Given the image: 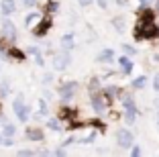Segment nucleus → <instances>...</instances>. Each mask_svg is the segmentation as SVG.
Wrapping results in <instances>:
<instances>
[{
	"label": "nucleus",
	"instance_id": "nucleus-38",
	"mask_svg": "<svg viewBox=\"0 0 159 157\" xmlns=\"http://www.w3.org/2000/svg\"><path fill=\"white\" fill-rule=\"evenodd\" d=\"M125 2H126V0H116V4H125Z\"/></svg>",
	"mask_w": 159,
	"mask_h": 157
},
{
	"label": "nucleus",
	"instance_id": "nucleus-3",
	"mask_svg": "<svg viewBox=\"0 0 159 157\" xmlns=\"http://www.w3.org/2000/svg\"><path fill=\"white\" fill-rule=\"evenodd\" d=\"M122 102H125V120L129 122V125H133L135 118H137V114H139L137 104H135V100H133V96H122Z\"/></svg>",
	"mask_w": 159,
	"mask_h": 157
},
{
	"label": "nucleus",
	"instance_id": "nucleus-29",
	"mask_svg": "<svg viewBox=\"0 0 159 157\" xmlns=\"http://www.w3.org/2000/svg\"><path fill=\"white\" fill-rule=\"evenodd\" d=\"M23 4L29 8V6H35V4H37V0H23Z\"/></svg>",
	"mask_w": 159,
	"mask_h": 157
},
{
	"label": "nucleus",
	"instance_id": "nucleus-4",
	"mask_svg": "<svg viewBox=\"0 0 159 157\" xmlns=\"http://www.w3.org/2000/svg\"><path fill=\"white\" fill-rule=\"evenodd\" d=\"M78 90H80V84H78V82H74V80H70V82H63V84H61V88H59L61 100H63V102L71 100V98L75 96V92H78Z\"/></svg>",
	"mask_w": 159,
	"mask_h": 157
},
{
	"label": "nucleus",
	"instance_id": "nucleus-15",
	"mask_svg": "<svg viewBox=\"0 0 159 157\" xmlns=\"http://www.w3.org/2000/svg\"><path fill=\"white\" fill-rule=\"evenodd\" d=\"M25 135H27V139H31V141H43V137H45L41 129H27Z\"/></svg>",
	"mask_w": 159,
	"mask_h": 157
},
{
	"label": "nucleus",
	"instance_id": "nucleus-11",
	"mask_svg": "<svg viewBox=\"0 0 159 157\" xmlns=\"http://www.w3.org/2000/svg\"><path fill=\"white\" fill-rule=\"evenodd\" d=\"M14 10H16V2L14 0H0V12L4 14V16L14 14Z\"/></svg>",
	"mask_w": 159,
	"mask_h": 157
},
{
	"label": "nucleus",
	"instance_id": "nucleus-32",
	"mask_svg": "<svg viewBox=\"0 0 159 157\" xmlns=\"http://www.w3.org/2000/svg\"><path fill=\"white\" fill-rule=\"evenodd\" d=\"M43 98H45V100H51V98H53V94L49 92V90H45V92H43Z\"/></svg>",
	"mask_w": 159,
	"mask_h": 157
},
{
	"label": "nucleus",
	"instance_id": "nucleus-28",
	"mask_svg": "<svg viewBox=\"0 0 159 157\" xmlns=\"http://www.w3.org/2000/svg\"><path fill=\"white\" fill-rule=\"evenodd\" d=\"M100 86V82H98V78H94L92 82H90V90H94V88H98Z\"/></svg>",
	"mask_w": 159,
	"mask_h": 157
},
{
	"label": "nucleus",
	"instance_id": "nucleus-10",
	"mask_svg": "<svg viewBox=\"0 0 159 157\" xmlns=\"http://www.w3.org/2000/svg\"><path fill=\"white\" fill-rule=\"evenodd\" d=\"M59 43H61V47H63L66 51H71L75 47V33H66V35H61Z\"/></svg>",
	"mask_w": 159,
	"mask_h": 157
},
{
	"label": "nucleus",
	"instance_id": "nucleus-22",
	"mask_svg": "<svg viewBox=\"0 0 159 157\" xmlns=\"http://www.w3.org/2000/svg\"><path fill=\"white\" fill-rule=\"evenodd\" d=\"M45 8H47V14H53V12H57L59 4H57V2H47V4H45Z\"/></svg>",
	"mask_w": 159,
	"mask_h": 157
},
{
	"label": "nucleus",
	"instance_id": "nucleus-12",
	"mask_svg": "<svg viewBox=\"0 0 159 157\" xmlns=\"http://www.w3.org/2000/svg\"><path fill=\"white\" fill-rule=\"evenodd\" d=\"M41 19H43V12H37V10H33V12H29L27 16H25V27H27V29H33Z\"/></svg>",
	"mask_w": 159,
	"mask_h": 157
},
{
	"label": "nucleus",
	"instance_id": "nucleus-36",
	"mask_svg": "<svg viewBox=\"0 0 159 157\" xmlns=\"http://www.w3.org/2000/svg\"><path fill=\"white\" fill-rule=\"evenodd\" d=\"M4 122H6V118H4L2 114H0V125H4Z\"/></svg>",
	"mask_w": 159,
	"mask_h": 157
},
{
	"label": "nucleus",
	"instance_id": "nucleus-39",
	"mask_svg": "<svg viewBox=\"0 0 159 157\" xmlns=\"http://www.w3.org/2000/svg\"><path fill=\"white\" fill-rule=\"evenodd\" d=\"M157 8H159V0H157Z\"/></svg>",
	"mask_w": 159,
	"mask_h": 157
},
{
	"label": "nucleus",
	"instance_id": "nucleus-8",
	"mask_svg": "<svg viewBox=\"0 0 159 157\" xmlns=\"http://www.w3.org/2000/svg\"><path fill=\"white\" fill-rule=\"evenodd\" d=\"M2 37L10 39V41H16V27H14L12 21H8V16L2 23Z\"/></svg>",
	"mask_w": 159,
	"mask_h": 157
},
{
	"label": "nucleus",
	"instance_id": "nucleus-25",
	"mask_svg": "<svg viewBox=\"0 0 159 157\" xmlns=\"http://www.w3.org/2000/svg\"><path fill=\"white\" fill-rule=\"evenodd\" d=\"M141 153H143V151H141V147L133 143V147H131V155H141Z\"/></svg>",
	"mask_w": 159,
	"mask_h": 157
},
{
	"label": "nucleus",
	"instance_id": "nucleus-35",
	"mask_svg": "<svg viewBox=\"0 0 159 157\" xmlns=\"http://www.w3.org/2000/svg\"><path fill=\"white\" fill-rule=\"evenodd\" d=\"M139 2H141V6H149L151 0H139Z\"/></svg>",
	"mask_w": 159,
	"mask_h": 157
},
{
	"label": "nucleus",
	"instance_id": "nucleus-2",
	"mask_svg": "<svg viewBox=\"0 0 159 157\" xmlns=\"http://www.w3.org/2000/svg\"><path fill=\"white\" fill-rule=\"evenodd\" d=\"M114 139H116V145L120 149H131L133 143H135V137H133V133L129 129H116Z\"/></svg>",
	"mask_w": 159,
	"mask_h": 157
},
{
	"label": "nucleus",
	"instance_id": "nucleus-26",
	"mask_svg": "<svg viewBox=\"0 0 159 157\" xmlns=\"http://www.w3.org/2000/svg\"><path fill=\"white\" fill-rule=\"evenodd\" d=\"M53 82V74H45L43 76V84H51Z\"/></svg>",
	"mask_w": 159,
	"mask_h": 157
},
{
	"label": "nucleus",
	"instance_id": "nucleus-1",
	"mask_svg": "<svg viewBox=\"0 0 159 157\" xmlns=\"http://www.w3.org/2000/svg\"><path fill=\"white\" fill-rule=\"evenodd\" d=\"M12 112L16 114V118H19L20 122H27V120H29L31 106H29V104H25L23 94H16V98H14V102H12Z\"/></svg>",
	"mask_w": 159,
	"mask_h": 157
},
{
	"label": "nucleus",
	"instance_id": "nucleus-7",
	"mask_svg": "<svg viewBox=\"0 0 159 157\" xmlns=\"http://www.w3.org/2000/svg\"><path fill=\"white\" fill-rule=\"evenodd\" d=\"M90 102H92V108H94L96 114H104L106 112V100H104L102 94H92Z\"/></svg>",
	"mask_w": 159,
	"mask_h": 157
},
{
	"label": "nucleus",
	"instance_id": "nucleus-27",
	"mask_svg": "<svg viewBox=\"0 0 159 157\" xmlns=\"http://www.w3.org/2000/svg\"><path fill=\"white\" fill-rule=\"evenodd\" d=\"M153 88H155V92H159V74L153 78Z\"/></svg>",
	"mask_w": 159,
	"mask_h": 157
},
{
	"label": "nucleus",
	"instance_id": "nucleus-13",
	"mask_svg": "<svg viewBox=\"0 0 159 157\" xmlns=\"http://www.w3.org/2000/svg\"><path fill=\"white\" fill-rule=\"evenodd\" d=\"M112 59H114L112 49H102L98 55H96V61H98V63H112Z\"/></svg>",
	"mask_w": 159,
	"mask_h": 157
},
{
	"label": "nucleus",
	"instance_id": "nucleus-6",
	"mask_svg": "<svg viewBox=\"0 0 159 157\" xmlns=\"http://www.w3.org/2000/svg\"><path fill=\"white\" fill-rule=\"evenodd\" d=\"M49 29H51V16H45V14H43V19L39 21V25L33 27V35L35 37H45Z\"/></svg>",
	"mask_w": 159,
	"mask_h": 157
},
{
	"label": "nucleus",
	"instance_id": "nucleus-37",
	"mask_svg": "<svg viewBox=\"0 0 159 157\" xmlns=\"http://www.w3.org/2000/svg\"><path fill=\"white\" fill-rule=\"evenodd\" d=\"M2 141H4V135L0 133V145H2Z\"/></svg>",
	"mask_w": 159,
	"mask_h": 157
},
{
	"label": "nucleus",
	"instance_id": "nucleus-21",
	"mask_svg": "<svg viewBox=\"0 0 159 157\" xmlns=\"http://www.w3.org/2000/svg\"><path fill=\"white\" fill-rule=\"evenodd\" d=\"M47 127H49L51 131H55V133L61 131V125H59V120H57V118H49V120H47Z\"/></svg>",
	"mask_w": 159,
	"mask_h": 157
},
{
	"label": "nucleus",
	"instance_id": "nucleus-9",
	"mask_svg": "<svg viewBox=\"0 0 159 157\" xmlns=\"http://www.w3.org/2000/svg\"><path fill=\"white\" fill-rule=\"evenodd\" d=\"M27 53H29V55H31V57L35 59V63H37L39 67H45V57H43V51L39 49V47L31 45V47L27 49Z\"/></svg>",
	"mask_w": 159,
	"mask_h": 157
},
{
	"label": "nucleus",
	"instance_id": "nucleus-30",
	"mask_svg": "<svg viewBox=\"0 0 159 157\" xmlns=\"http://www.w3.org/2000/svg\"><path fill=\"white\" fill-rule=\"evenodd\" d=\"M19 155H33V149H20Z\"/></svg>",
	"mask_w": 159,
	"mask_h": 157
},
{
	"label": "nucleus",
	"instance_id": "nucleus-33",
	"mask_svg": "<svg viewBox=\"0 0 159 157\" xmlns=\"http://www.w3.org/2000/svg\"><path fill=\"white\" fill-rule=\"evenodd\" d=\"M96 2H98V6H100V8H106V6H108V2H106V0H96Z\"/></svg>",
	"mask_w": 159,
	"mask_h": 157
},
{
	"label": "nucleus",
	"instance_id": "nucleus-19",
	"mask_svg": "<svg viewBox=\"0 0 159 157\" xmlns=\"http://www.w3.org/2000/svg\"><path fill=\"white\" fill-rule=\"evenodd\" d=\"M112 27H116V31H118V33H125V31H126L125 19H122V16H116V19H112Z\"/></svg>",
	"mask_w": 159,
	"mask_h": 157
},
{
	"label": "nucleus",
	"instance_id": "nucleus-23",
	"mask_svg": "<svg viewBox=\"0 0 159 157\" xmlns=\"http://www.w3.org/2000/svg\"><path fill=\"white\" fill-rule=\"evenodd\" d=\"M122 51H125V55H129V57L137 55V49L133 45H122Z\"/></svg>",
	"mask_w": 159,
	"mask_h": 157
},
{
	"label": "nucleus",
	"instance_id": "nucleus-34",
	"mask_svg": "<svg viewBox=\"0 0 159 157\" xmlns=\"http://www.w3.org/2000/svg\"><path fill=\"white\" fill-rule=\"evenodd\" d=\"M55 155H66V149H63V147H59V149H55Z\"/></svg>",
	"mask_w": 159,
	"mask_h": 157
},
{
	"label": "nucleus",
	"instance_id": "nucleus-17",
	"mask_svg": "<svg viewBox=\"0 0 159 157\" xmlns=\"http://www.w3.org/2000/svg\"><path fill=\"white\" fill-rule=\"evenodd\" d=\"M47 112H49V108H47V100L41 96L37 100V114L39 116H47Z\"/></svg>",
	"mask_w": 159,
	"mask_h": 157
},
{
	"label": "nucleus",
	"instance_id": "nucleus-24",
	"mask_svg": "<svg viewBox=\"0 0 159 157\" xmlns=\"http://www.w3.org/2000/svg\"><path fill=\"white\" fill-rule=\"evenodd\" d=\"M94 139H96V133L92 131L90 135H86V137H82V139H80V143H92Z\"/></svg>",
	"mask_w": 159,
	"mask_h": 157
},
{
	"label": "nucleus",
	"instance_id": "nucleus-5",
	"mask_svg": "<svg viewBox=\"0 0 159 157\" xmlns=\"http://www.w3.org/2000/svg\"><path fill=\"white\" fill-rule=\"evenodd\" d=\"M51 61H53V69H55V72H63V69L70 65V51L63 49L61 53H55Z\"/></svg>",
	"mask_w": 159,
	"mask_h": 157
},
{
	"label": "nucleus",
	"instance_id": "nucleus-18",
	"mask_svg": "<svg viewBox=\"0 0 159 157\" xmlns=\"http://www.w3.org/2000/svg\"><path fill=\"white\" fill-rule=\"evenodd\" d=\"M2 135H4V137H14V135H16V127L10 125V122H4V127H2Z\"/></svg>",
	"mask_w": 159,
	"mask_h": 157
},
{
	"label": "nucleus",
	"instance_id": "nucleus-16",
	"mask_svg": "<svg viewBox=\"0 0 159 157\" xmlns=\"http://www.w3.org/2000/svg\"><path fill=\"white\" fill-rule=\"evenodd\" d=\"M10 94V80L4 78V80H0V98H6Z\"/></svg>",
	"mask_w": 159,
	"mask_h": 157
},
{
	"label": "nucleus",
	"instance_id": "nucleus-31",
	"mask_svg": "<svg viewBox=\"0 0 159 157\" xmlns=\"http://www.w3.org/2000/svg\"><path fill=\"white\" fill-rule=\"evenodd\" d=\"M78 2H80V6H90L94 0H78Z\"/></svg>",
	"mask_w": 159,
	"mask_h": 157
},
{
	"label": "nucleus",
	"instance_id": "nucleus-20",
	"mask_svg": "<svg viewBox=\"0 0 159 157\" xmlns=\"http://www.w3.org/2000/svg\"><path fill=\"white\" fill-rule=\"evenodd\" d=\"M145 84H147V78H145V76H139V78H135L131 82V86L137 88V90H141V88H145Z\"/></svg>",
	"mask_w": 159,
	"mask_h": 157
},
{
	"label": "nucleus",
	"instance_id": "nucleus-14",
	"mask_svg": "<svg viewBox=\"0 0 159 157\" xmlns=\"http://www.w3.org/2000/svg\"><path fill=\"white\" fill-rule=\"evenodd\" d=\"M118 63H120V72H122V74H131V72H133V61L129 59V55L120 57Z\"/></svg>",
	"mask_w": 159,
	"mask_h": 157
}]
</instances>
